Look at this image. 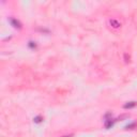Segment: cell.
<instances>
[{"label":"cell","instance_id":"6da1fadb","mask_svg":"<svg viewBox=\"0 0 137 137\" xmlns=\"http://www.w3.org/2000/svg\"><path fill=\"white\" fill-rule=\"evenodd\" d=\"M9 21H10V24H11V25L14 27V28H16V29H21V24L19 23L18 19L14 18V17H10Z\"/></svg>","mask_w":137,"mask_h":137},{"label":"cell","instance_id":"7a4b0ae2","mask_svg":"<svg viewBox=\"0 0 137 137\" xmlns=\"http://www.w3.org/2000/svg\"><path fill=\"white\" fill-rule=\"evenodd\" d=\"M109 24L112 25V28H116V29H118V28H120V27H121V23H120V21H118L117 19H115V18L109 19Z\"/></svg>","mask_w":137,"mask_h":137},{"label":"cell","instance_id":"3957f363","mask_svg":"<svg viewBox=\"0 0 137 137\" xmlns=\"http://www.w3.org/2000/svg\"><path fill=\"white\" fill-rule=\"evenodd\" d=\"M135 106H137V102L132 101V102H128L123 105V108L124 109H130V108H134Z\"/></svg>","mask_w":137,"mask_h":137},{"label":"cell","instance_id":"277c9868","mask_svg":"<svg viewBox=\"0 0 137 137\" xmlns=\"http://www.w3.org/2000/svg\"><path fill=\"white\" fill-rule=\"evenodd\" d=\"M115 121H116V120H114V119H112V118L105 120V128L109 129L110 126H112V125H114V123H115Z\"/></svg>","mask_w":137,"mask_h":137},{"label":"cell","instance_id":"5b68a950","mask_svg":"<svg viewBox=\"0 0 137 137\" xmlns=\"http://www.w3.org/2000/svg\"><path fill=\"white\" fill-rule=\"evenodd\" d=\"M137 126V123L136 122H133V123H131V124H129V125H126L125 128V130H133V129H135Z\"/></svg>","mask_w":137,"mask_h":137},{"label":"cell","instance_id":"8992f818","mask_svg":"<svg viewBox=\"0 0 137 137\" xmlns=\"http://www.w3.org/2000/svg\"><path fill=\"white\" fill-rule=\"evenodd\" d=\"M33 121H34L35 123H41V122L43 121V117L37 116V117H34V118H33Z\"/></svg>","mask_w":137,"mask_h":137},{"label":"cell","instance_id":"52a82bcc","mask_svg":"<svg viewBox=\"0 0 137 137\" xmlns=\"http://www.w3.org/2000/svg\"><path fill=\"white\" fill-rule=\"evenodd\" d=\"M28 46L30 47V48L34 49L35 47H37V44H35V42H32V41H30V42H29V44H28Z\"/></svg>","mask_w":137,"mask_h":137},{"label":"cell","instance_id":"ba28073f","mask_svg":"<svg viewBox=\"0 0 137 137\" xmlns=\"http://www.w3.org/2000/svg\"><path fill=\"white\" fill-rule=\"evenodd\" d=\"M124 59H125V62L130 61V56H128V54H124Z\"/></svg>","mask_w":137,"mask_h":137},{"label":"cell","instance_id":"9c48e42d","mask_svg":"<svg viewBox=\"0 0 137 137\" xmlns=\"http://www.w3.org/2000/svg\"><path fill=\"white\" fill-rule=\"evenodd\" d=\"M62 137H72V135H65V136H62Z\"/></svg>","mask_w":137,"mask_h":137}]
</instances>
